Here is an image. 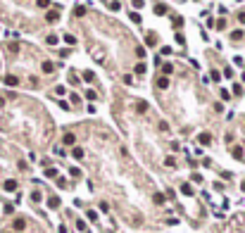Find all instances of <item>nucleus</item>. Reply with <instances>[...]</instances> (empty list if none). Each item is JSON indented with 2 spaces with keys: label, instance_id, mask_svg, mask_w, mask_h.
Masks as SVG:
<instances>
[{
  "label": "nucleus",
  "instance_id": "1",
  "mask_svg": "<svg viewBox=\"0 0 245 233\" xmlns=\"http://www.w3.org/2000/svg\"><path fill=\"white\" fill-rule=\"evenodd\" d=\"M5 83L7 86H19V79L17 76H5Z\"/></svg>",
  "mask_w": 245,
  "mask_h": 233
},
{
  "label": "nucleus",
  "instance_id": "2",
  "mask_svg": "<svg viewBox=\"0 0 245 233\" xmlns=\"http://www.w3.org/2000/svg\"><path fill=\"white\" fill-rule=\"evenodd\" d=\"M74 143H76L74 133H67V136H64V145H74Z\"/></svg>",
  "mask_w": 245,
  "mask_h": 233
},
{
  "label": "nucleus",
  "instance_id": "8",
  "mask_svg": "<svg viewBox=\"0 0 245 233\" xmlns=\"http://www.w3.org/2000/svg\"><path fill=\"white\" fill-rule=\"evenodd\" d=\"M136 110H138V112H141V114H143V112L148 110V102H138V107H136Z\"/></svg>",
  "mask_w": 245,
  "mask_h": 233
},
{
  "label": "nucleus",
  "instance_id": "13",
  "mask_svg": "<svg viewBox=\"0 0 245 233\" xmlns=\"http://www.w3.org/2000/svg\"><path fill=\"white\" fill-rule=\"evenodd\" d=\"M231 38H233V41H238V38H243V31H233V33H231Z\"/></svg>",
  "mask_w": 245,
  "mask_h": 233
},
{
  "label": "nucleus",
  "instance_id": "9",
  "mask_svg": "<svg viewBox=\"0 0 245 233\" xmlns=\"http://www.w3.org/2000/svg\"><path fill=\"white\" fill-rule=\"evenodd\" d=\"M209 140H212V138H209V133H202V136H200V143H205V145H207Z\"/></svg>",
  "mask_w": 245,
  "mask_h": 233
},
{
  "label": "nucleus",
  "instance_id": "5",
  "mask_svg": "<svg viewBox=\"0 0 245 233\" xmlns=\"http://www.w3.org/2000/svg\"><path fill=\"white\" fill-rule=\"evenodd\" d=\"M57 17H60V12H57V10H52V12H48V19H50V22H55Z\"/></svg>",
  "mask_w": 245,
  "mask_h": 233
},
{
  "label": "nucleus",
  "instance_id": "3",
  "mask_svg": "<svg viewBox=\"0 0 245 233\" xmlns=\"http://www.w3.org/2000/svg\"><path fill=\"white\" fill-rule=\"evenodd\" d=\"M52 69H55V64H52V62H45V64H43V71H45V74H50Z\"/></svg>",
  "mask_w": 245,
  "mask_h": 233
},
{
  "label": "nucleus",
  "instance_id": "10",
  "mask_svg": "<svg viewBox=\"0 0 245 233\" xmlns=\"http://www.w3.org/2000/svg\"><path fill=\"white\" fill-rule=\"evenodd\" d=\"M181 190H183V193H186V195H190V193H193V188H190V186H188V183H183V186H181Z\"/></svg>",
  "mask_w": 245,
  "mask_h": 233
},
{
  "label": "nucleus",
  "instance_id": "14",
  "mask_svg": "<svg viewBox=\"0 0 245 233\" xmlns=\"http://www.w3.org/2000/svg\"><path fill=\"white\" fill-rule=\"evenodd\" d=\"M148 43H150V45H155V43H157V36H155V33H150V36H148Z\"/></svg>",
  "mask_w": 245,
  "mask_h": 233
},
{
  "label": "nucleus",
  "instance_id": "16",
  "mask_svg": "<svg viewBox=\"0 0 245 233\" xmlns=\"http://www.w3.org/2000/svg\"><path fill=\"white\" fill-rule=\"evenodd\" d=\"M74 157H83V150L81 148H74Z\"/></svg>",
  "mask_w": 245,
  "mask_h": 233
},
{
  "label": "nucleus",
  "instance_id": "4",
  "mask_svg": "<svg viewBox=\"0 0 245 233\" xmlns=\"http://www.w3.org/2000/svg\"><path fill=\"white\" fill-rule=\"evenodd\" d=\"M167 86H169V81H167L164 76H162V79H157V88H167Z\"/></svg>",
  "mask_w": 245,
  "mask_h": 233
},
{
  "label": "nucleus",
  "instance_id": "17",
  "mask_svg": "<svg viewBox=\"0 0 245 233\" xmlns=\"http://www.w3.org/2000/svg\"><path fill=\"white\" fill-rule=\"evenodd\" d=\"M38 5L41 7H48V0H38Z\"/></svg>",
  "mask_w": 245,
  "mask_h": 233
},
{
  "label": "nucleus",
  "instance_id": "12",
  "mask_svg": "<svg viewBox=\"0 0 245 233\" xmlns=\"http://www.w3.org/2000/svg\"><path fill=\"white\" fill-rule=\"evenodd\" d=\"M233 157L240 159V157H243V150H240V148H233Z\"/></svg>",
  "mask_w": 245,
  "mask_h": 233
},
{
  "label": "nucleus",
  "instance_id": "15",
  "mask_svg": "<svg viewBox=\"0 0 245 233\" xmlns=\"http://www.w3.org/2000/svg\"><path fill=\"white\" fill-rule=\"evenodd\" d=\"M136 74H145V64H138L136 67Z\"/></svg>",
  "mask_w": 245,
  "mask_h": 233
},
{
  "label": "nucleus",
  "instance_id": "6",
  "mask_svg": "<svg viewBox=\"0 0 245 233\" xmlns=\"http://www.w3.org/2000/svg\"><path fill=\"white\" fill-rule=\"evenodd\" d=\"M48 205H50V207H60V198H50Z\"/></svg>",
  "mask_w": 245,
  "mask_h": 233
},
{
  "label": "nucleus",
  "instance_id": "11",
  "mask_svg": "<svg viewBox=\"0 0 245 233\" xmlns=\"http://www.w3.org/2000/svg\"><path fill=\"white\" fill-rule=\"evenodd\" d=\"M155 202H157V205H162V202H164V195H162V193H157V195H155Z\"/></svg>",
  "mask_w": 245,
  "mask_h": 233
},
{
  "label": "nucleus",
  "instance_id": "7",
  "mask_svg": "<svg viewBox=\"0 0 245 233\" xmlns=\"http://www.w3.org/2000/svg\"><path fill=\"white\" fill-rule=\"evenodd\" d=\"M64 41H67L69 45H74V43H76V38H74V36H72V33H67V36H64Z\"/></svg>",
  "mask_w": 245,
  "mask_h": 233
}]
</instances>
